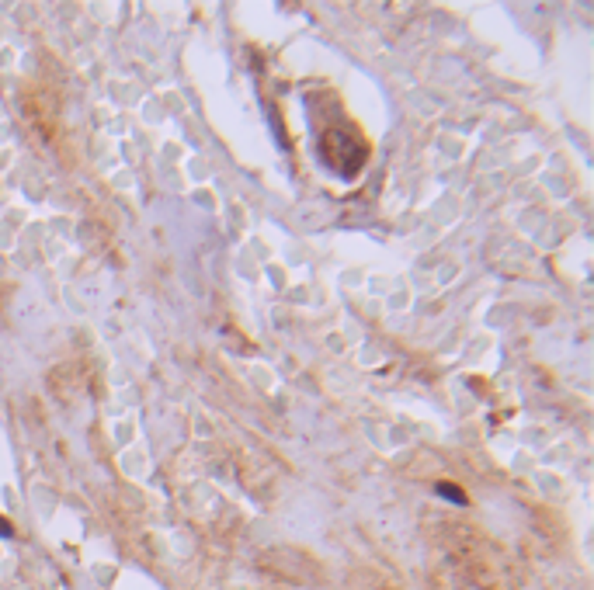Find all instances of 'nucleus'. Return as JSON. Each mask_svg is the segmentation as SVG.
Returning <instances> with one entry per match:
<instances>
[{
  "label": "nucleus",
  "instance_id": "f257e3e1",
  "mask_svg": "<svg viewBox=\"0 0 594 590\" xmlns=\"http://www.w3.org/2000/svg\"><path fill=\"white\" fill-rule=\"evenodd\" d=\"M316 150H320L323 164L341 177H358V171L365 167V160L372 153L361 129L355 122H344V118H334L316 132Z\"/></svg>",
  "mask_w": 594,
  "mask_h": 590
},
{
  "label": "nucleus",
  "instance_id": "7ed1b4c3",
  "mask_svg": "<svg viewBox=\"0 0 594 590\" xmlns=\"http://www.w3.org/2000/svg\"><path fill=\"white\" fill-rule=\"evenodd\" d=\"M0 535H11V528H7V525H0Z\"/></svg>",
  "mask_w": 594,
  "mask_h": 590
},
{
  "label": "nucleus",
  "instance_id": "f03ea898",
  "mask_svg": "<svg viewBox=\"0 0 594 590\" xmlns=\"http://www.w3.org/2000/svg\"><path fill=\"white\" fill-rule=\"evenodd\" d=\"M438 493H441L445 500H456V504H466V493H463L459 486H452V483H438Z\"/></svg>",
  "mask_w": 594,
  "mask_h": 590
}]
</instances>
